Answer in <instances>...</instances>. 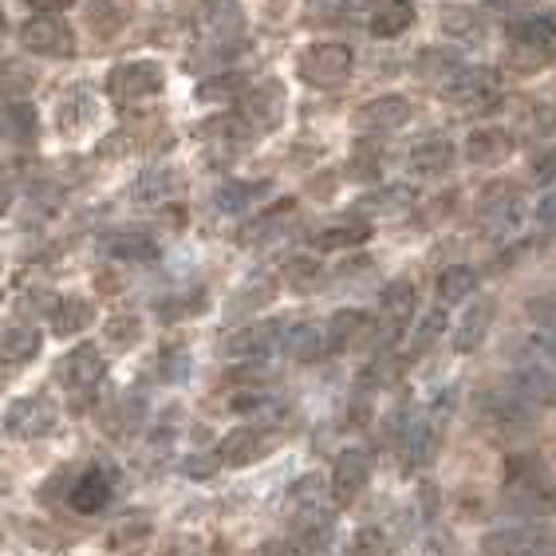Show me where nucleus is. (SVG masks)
Segmentation results:
<instances>
[{"label":"nucleus","instance_id":"1","mask_svg":"<svg viewBox=\"0 0 556 556\" xmlns=\"http://www.w3.org/2000/svg\"><path fill=\"white\" fill-rule=\"evenodd\" d=\"M502 497L529 525L556 517V473L533 450H517L502 462Z\"/></svg>","mask_w":556,"mask_h":556},{"label":"nucleus","instance_id":"48","mask_svg":"<svg viewBox=\"0 0 556 556\" xmlns=\"http://www.w3.org/2000/svg\"><path fill=\"white\" fill-rule=\"evenodd\" d=\"M28 4H33V12H36V16H55V12L72 9L75 0H28Z\"/></svg>","mask_w":556,"mask_h":556},{"label":"nucleus","instance_id":"28","mask_svg":"<svg viewBox=\"0 0 556 556\" xmlns=\"http://www.w3.org/2000/svg\"><path fill=\"white\" fill-rule=\"evenodd\" d=\"M478 285H482V277H478V268L473 265H450L439 277V285H434V292H439V308L462 304V300H473L478 296Z\"/></svg>","mask_w":556,"mask_h":556},{"label":"nucleus","instance_id":"33","mask_svg":"<svg viewBox=\"0 0 556 556\" xmlns=\"http://www.w3.org/2000/svg\"><path fill=\"white\" fill-rule=\"evenodd\" d=\"M0 139L12 142V147H24V142L36 139V111L28 103H9L0 108Z\"/></svg>","mask_w":556,"mask_h":556},{"label":"nucleus","instance_id":"19","mask_svg":"<svg viewBox=\"0 0 556 556\" xmlns=\"http://www.w3.org/2000/svg\"><path fill=\"white\" fill-rule=\"evenodd\" d=\"M96 115H99V103L87 87H72V91H64L60 108H55V123H60L64 135H84V130L96 123Z\"/></svg>","mask_w":556,"mask_h":556},{"label":"nucleus","instance_id":"11","mask_svg":"<svg viewBox=\"0 0 556 556\" xmlns=\"http://www.w3.org/2000/svg\"><path fill=\"white\" fill-rule=\"evenodd\" d=\"M482 415H485V422H490V427L509 430V434H525V430H533L536 407H533V403H525L514 387H509V391H485V395H482Z\"/></svg>","mask_w":556,"mask_h":556},{"label":"nucleus","instance_id":"16","mask_svg":"<svg viewBox=\"0 0 556 556\" xmlns=\"http://www.w3.org/2000/svg\"><path fill=\"white\" fill-rule=\"evenodd\" d=\"M268 450V434L257 427V422H245V427L229 430L217 446V462L222 466H249V462H257L261 454Z\"/></svg>","mask_w":556,"mask_h":556},{"label":"nucleus","instance_id":"39","mask_svg":"<svg viewBox=\"0 0 556 556\" xmlns=\"http://www.w3.org/2000/svg\"><path fill=\"white\" fill-rule=\"evenodd\" d=\"M446 328V308H430L422 320H418V328H410V340H407V355H403V364H410L415 355H422L430 348V343L439 340V332Z\"/></svg>","mask_w":556,"mask_h":556},{"label":"nucleus","instance_id":"47","mask_svg":"<svg viewBox=\"0 0 556 556\" xmlns=\"http://www.w3.org/2000/svg\"><path fill=\"white\" fill-rule=\"evenodd\" d=\"M533 182H541V186H553L556 182V147L545 150V154L533 162Z\"/></svg>","mask_w":556,"mask_h":556},{"label":"nucleus","instance_id":"5","mask_svg":"<svg viewBox=\"0 0 556 556\" xmlns=\"http://www.w3.org/2000/svg\"><path fill=\"white\" fill-rule=\"evenodd\" d=\"M442 99L458 103V108H473V111H490L497 99H502V75L493 67H470L462 64L458 72L450 75L442 84Z\"/></svg>","mask_w":556,"mask_h":556},{"label":"nucleus","instance_id":"13","mask_svg":"<svg viewBox=\"0 0 556 556\" xmlns=\"http://www.w3.org/2000/svg\"><path fill=\"white\" fill-rule=\"evenodd\" d=\"M237 115L253 127V135H261V130H273L280 118H285V87H280V84H261V87H253V91H245V96H241V111H237Z\"/></svg>","mask_w":556,"mask_h":556},{"label":"nucleus","instance_id":"24","mask_svg":"<svg viewBox=\"0 0 556 556\" xmlns=\"http://www.w3.org/2000/svg\"><path fill=\"white\" fill-rule=\"evenodd\" d=\"M450 162H454V142L446 135H430V139H422L407 154V170L430 178V174H446Z\"/></svg>","mask_w":556,"mask_h":556},{"label":"nucleus","instance_id":"2","mask_svg":"<svg viewBox=\"0 0 556 556\" xmlns=\"http://www.w3.org/2000/svg\"><path fill=\"white\" fill-rule=\"evenodd\" d=\"M509 387L533 407H556V343L529 332L509 364Z\"/></svg>","mask_w":556,"mask_h":556},{"label":"nucleus","instance_id":"3","mask_svg":"<svg viewBox=\"0 0 556 556\" xmlns=\"http://www.w3.org/2000/svg\"><path fill=\"white\" fill-rule=\"evenodd\" d=\"M410 316H415V285L410 280H391L383 289V300H379V324H375L371 336V352L367 359H379V355H391L395 343L407 336Z\"/></svg>","mask_w":556,"mask_h":556},{"label":"nucleus","instance_id":"10","mask_svg":"<svg viewBox=\"0 0 556 556\" xmlns=\"http://www.w3.org/2000/svg\"><path fill=\"white\" fill-rule=\"evenodd\" d=\"M108 91L118 103H135V99H147L154 91H162V64L154 60H130V64H118L108 75Z\"/></svg>","mask_w":556,"mask_h":556},{"label":"nucleus","instance_id":"41","mask_svg":"<svg viewBox=\"0 0 556 556\" xmlns=\"http://www.w3.org/2000/svg\"><path fill=\"white\" fill-rule=\"evenodd\" d=\"M130 193H135V202H139V205H162L174 193L170 170H147L139 182H135V190H130Z\"/></svg>","mask_w":556,"mask_h":556},{"label":"nucleus","instance_id":"40","mask_svg":"<svg viewBox=\"0 0 556 556\" xmlns=\"http://www.w3.org/2000/svg\"><path fill=\"white\" fill-rule=\"evenodd\" d=\"M36 87V72L24 60H9L0 67V96L12 99V103H24V96Z\"/></svg>","mask_w":556,"mask_h":556},{"label":"nucleus","instance_id":"36","mask_svg":"<svg viewBox=\"0 0 556 556\" xmlns=\"http://www.w3.org/2000/svg\"><path fill=\"white\" fill-rule=\"evenodd\" d=\"M439 28L450 36V40H458V43H478L485 36L482 16H478L473 9H442Z\"/></svg>","mask_w":556,"mask_h":556},{"label":"nucleus","instance_id":"42","mask_svg":"<svg viewBox=\"0 0 556 556\" xmlns=\"http://www.w3.org/2000/svg\"><path fill=\"white\" fill-rule=\"evenodd\" d=\"M462 60L454 52H442V48H430V52L418 55V75H427V79H439V84H446L450 75L458 72Z\"/></svg>","mask_w":556,"mask_h":556},{"label":"nucleus","instance_id":"45","mask_svg":"<svg viewBox=\"0 0 556 556\" xmlns=\"http://www.w3.org/2000/svg\"><path fill=\"white\" fill-rule=\"evenodd\" d=\"M229 99V96H245V75H217V79H205L202 84V99Z\"/></svg>","mask_w":556,"mask_h":556},{"label":"nucleus","instance_id":"9","mask_svg":"<svg viewBox=\"0 0 556 556\" xmlns=\"http://www.w3.org/2000/svg\"><path fill=\"white\" fill-rule=\"evenodd\" d=\"M60 427V407L48 395H28L16 399L4 415V430L12 439H48Z\"/></svg>","mask_w":556,"mask_h":556},{"label":"nucleus","instance_id":"38","mask_svg":"<svg viewBox=\"0 0 556 556\" xmlns=\"http://www.w3.org/2000/svg\"><path fill=\"white\" fill-rule=\"evenodd\" d=\"M40 352V332L36 328H9L0 332V364H24Z\"/></svg>","mask_w":556,"mask_h":556},{"label":"nucleus","instance_id":"25","mask_svg":"<svg viewBox=\"0 0 556 556\" xmlns=\"http://www.w3.org/2000/svg\"><path fill=\"white\" fill-rule=\"evenodd\" d=\"M415 24V4L410 0H379L371 9V21H367V28H371V36H379V40H395V36H403Z\"/></svg>","mask_w":556,"mask_h":556},{"label":"nucleus","instance_id":"29","mask_svg":"<svg viewBox=\"0 0 556 556\" xmlns=\"http://www.w3.org/2000/svg\"><path fill=\"white\" fill-rule=\"evenodd\" d=\"M265 193H273L268 178H261V182H225L214 193V210L217 214H245L249 205L261 202Z\"/></svg>","mask_w":556,"mask_h":556},{"label":"nucleus","instance_id":"51","mask_svg":"<svg viewBox=\"0 0 556 556\" xmlns=\"http://www.w3.org/2000/svg\"><path fill=\"white\" fill-rule=\"evenodd\" d=\"M553 556H556V553H553Z\"/></svg>","mask_w":556,"mask_h":556},{"label":"nucleus","instance_id":"20","mask_svg":"<svg viewBox=\"0 0 556 556\" xmlns=\"http://www.w3.org/2000/svg\"><path fill=\"white\" fill-rule=\"evenodd\" d=\"M505 33L517 48H529V52H553L556 48V21L545 12H529V16L509 24Z\"/></svg>","mask_w":556,"mask_h":556},{"label":"nucleus","instance_id":"43","mask_svg":"<svg viewBox=\"0 0 556 556\" xmlns=\"http://www.w3.org/2000/svg\"><path fill=\"white\" fill-rule=\"evenodd\" d=\"M348 556H391V541L379 529H359L348 545Z\"/></svg>","mask_w":556,"mask_h":556},{"label":"nucleus","instance_id":"30","mask_svg":"<svg viewBox=\"0 0 556 556\" xmlns=\"http://www.w3.org/2000/svg\"><path fill=\"white\" fill-rule=\"evenodd\" d=\"M91 320H96V308H91V300L84 296H64L60 304H55L52 312V332L64 340V336H79L84 328H91Z\"/></svg>","mask_w":556,"mask_h":556},{"label":"nucleus","instance_id":"21","mask_svg":"<svg viewBox=\"0 0 556 556\" xmlns=\"http://www.w3.org/2000/svg\"><path fill=\"white\" fill-rule=\"evenodd\" d=\"M509 154H514V135L502 127L473 130L470 142H466V159H470L473 166H497V162H505Z\"/></svg>","mask_w":556,"mask_h":556},{"label":"nucleus","instance_id":"50","mask_svg":"<svg viewBox=\"0 0 556 556\" xmlns=\"http://www.w3.org/2000/svg\"><path fill=\"white\" fill-rule=\"evenodd\" d=\"M4 24H9V21H4V9H0V36H4Z\"/></svg>","mask_w":556,"mask_h":556},{"label":"nucleus","instance_id":"22","mask_svg":"<svg viewBox=\"0 0 556 556\" xmlns=\"http://www.w3.org/2000/svg\"><path fill=\"white\" fill-rule=\"evenodd\" d=\"M371 328V316H367L364 308H340L328 316V324H324V340H328V352H343V348H352V343H359V336Z\"/></svg>","mask_w":556,"mask_h":556},{"label":"nucleus","instance_id":"14","mask_svg":"<svg viewBox=\"0 0 556 556\" xmlns=\"http://www.w3.org/2000/svg\"><path fill=\"white\" fill-rule=\"evenodd\" d=\"M410 103L403 96H379L371 103L355 111V127L367 130V135H391V130L407 127Z\"/></svg>","mask_w":556,"mask_h":556},{"label":"nucleus","instance_id":"37","mask_svg":"<svg viewBox=\"0 0 556 556\" xmlns=\"http://www.w3.org/2000/svg\"><path fill=\"white\" fill-rule=\"evenodd\" d=\"M367 225H328V229H320V233L308 237L312 249H320V253H340V249H355L367 241Z\"/></svg>","mask_w":556,"mask_h":556},{"label":"nucleus","instance_id":"6","mask_svg":"<svg viewBox=\"0 0 556 556\" xmlns=\"http://www.w3.org/2000/svg\"><path fill=\"white\" fill-rule=\"evenodd\" d=\"M108 375V359L99 352L96 343H79L64 355V367H60V383L72 395L75 407H87V399L96 395V387L103 383Z\"/></svg>","mask_w":556,"mask_h":556},{"label":"nucleus","instance_id":"31","mask_svg":"<svg viewBox=\"0 0 556 556\" xmlns=\"http://www.w3.org/2000/svg\"><path fill=\"white\" fill-rule=\"evenodd\" d=\"M415 205V186H383V190H371L359 198V214H403V210H410Z\"/></svg>","mask_w":556,"mask_h":556},{"label":"nucleus","instance_id":"49","mask_svg":"<svg viewBox=\"0 0 556 556\" xmlns=\"http://www.w3.org/2000/svg\"><path fill=\"white\" fill-rule=\"evenodd\" d=\"M9 202H12V190L4 182H0V214H4V210H9Z\"/></svg>","mask_w":556,"mask_h":556},{"label":"nucleus","instance_id":"23","mask_svg":"<svg viewBox=\"0 0 556 556\" xmlns=\"http://www.w3.org/2000/svg\"><path fill=\"white\" fill-rule=\"evenodd\" d=\"M490 324H493V300L490 296H473V304L462 312L458 328H454V348H458L462 355L473 352V348L485 340Z\"/></svg>","mask_w":556,"mask_h":556},{"label":"nucleus","instance_id":"12","mask_svg":"<svg viewBox=\"0 0 556 556\" xmlns=\"http://www.w3.org/2000/svg\"><path fill=\"white\" fill-rule=\"evenodd\" d=\"M289 343V332L285 324L268 320V324H249L241 332L229 340V359H241V364H261L268 355Z\"/></svg>","mask_w":556,"mask_h":556},{"label":"nucleus","instance_id":"44","mask_svg":"<svg viewBox=\"0 0 556 556\" xmlns=\"http://www.w3.org/2000/svg\"><path fill=\"white\" fill-rule=\"evenodd\" d=\"M139 336H142V320L135 316V312H118V316H111L108 320V340L118 343V348L135 343Z\"/></svg>","mask_w":556,"mask_h":556},{"label":"nucleus","instance_id":"18","mask_svg":"<svg viewBox=\"0 0 556 556\" xmlns=\"http://www.w3.org/2000/svg\"><path fill=\"white\" fill-rule=\"evenodd\" d=\"M442 422L439 418V410L434 415H427V418H418L415 427H410V434H407V470H422V466H430L434 462V454H439V446H442Z\"/></svg>","mask_w":556,"mask_h":556},{"label":"nucleus","instance_id":"17","mask_svg":"<svg viewBox=\"0 0 556 556\" xmlns=\"http://www.w3.org/2000/svg\"><path fill=\"white\" fill-rule=\"evenodd\" d=\"M529 210H525L521 193L517 190H505L497 202L485 205V229H490V237H497V241H509V237L521 233V225L529 222Z\"/></svg>","mask_w":556,"mask_h":556},{"label":"nucleus","instance_id":"4","mask_svg":"<svg viewBox=\"0 0 556 556\" xmlns=\"http://www.w3.org/2000/svg\"><path fill=\"white\" fill-rule=\"evenodd\" d=\"M355 67V52L352 43H340V40H324V43H312L304 48L296 60V72L304 84L312 87H340L348 84V75Z\"/></svg>","mask_w":556,"mask_h":556},{"label":"nucleus","instance_id":"35","mask_svg":"<svg viewBox=\"0 0 556 556\" xmlns=\"http://www.w3.org/2000/svg\"><path fill=\"white\" fill-rule=\"evenodd\" d=\"M202 24H205V33H214L225 40V36L241 33L245 16H241V4H237V0H202Z\"/></svg>","mask_w":556,"mask_h":556},{"label":"nucleus","instance_id":"15","mask_svg":"<svg viewBox=\"0 0 556 556\" xmlns=\"http://www.w3.org/2000/svg\"><path fill=\"white\" fill-rule=\"evenodd\" d=\"M371 482V458H367L364 450H343L340 458L332 466V493L336 502H355L359 493L367 490Z\"/></svg>","mask_w":556,"mask_h":556},{"label":"nucleus","instance_id":"7","mask_svg":"<svg viewBox=\"0 0 556 556\" xmlns=\"http://www.w3.org/2000/svg\"><path fill=\"white\" fill-rule=\"evenodd\" d=\"M556 536L541 525H505L482 541V556H553Z\"/></svg>","mask_w":556,"mask_h":556},{"label":"nucleus","instance_id":"46","mask_svg":"<svg viewBox=\"0 0 556 556\" xmlns=\"http://www.w3.org/2000/svg\"><path fill=\"white\" fill-rule=\"evenodd\" d=\"M533 225L536 229H545V233H556V182L548 186L533 205Z\"/></svg>","mask_w":556,"mask_h":556},{"label":"nucleus","instance_id":"26","mask_svg":"<svg viewBox=\"0 0 556 556\" xmlns=\"http://www.w3.org/2000/svg\"><path fill=\"white\" fill-rule=\"evenodd\" d=\"M108 253L123 265H147V261L159 257V241L147 229H118L108 241Z\"/></svg>","mask_w":556,"mask_h":556},{"label":"nucleus","instance_id":"8","mask_svg":"<svg viewBox=\"0 0 556 556\" xmlns=\"http://www.w3.org/2000/svg\"><path fill=\"white\" fill-rule=\"evenodd\" d=\"M24 52L43 55V60H67L75 55V28L64 16H28L21 24Z\"/></svg>","mask_w":556,"mask_h":556},{"label":"nucleus","instance_id":"34","mask_svg":"<svg viewBox=\"0 0 556 556\" xmlns=\"http://www.w3.org/2000/svg\"><path fill=\"white\" fill-rule=\"evenodd\" d=\"M289 352L296 364H320L328 359V340H324V324H304L289 332Z\"/></svg>","mask_w":556,"mask_h":556},{"label":"nucleus","instance_id":"32","mask_svg":"<svg viewBox=\"0 0 556 556\" xmlns=\"http://www.w3.org/2000/svg\"><path fill=\"white\" fill-rule=\"evenodd\" d=\"M296 217V202L292 198H285V202H277V205H268V210H261L257 217H253V225L245 229V245H253V241H268V237H277V233H285V225Z\"/></svg>","mask_w":556,"mask_h":556},{"label":"nucleus","instance_id":"27","mask_svg":"<svg viewBox=\"0 0 556 556\" xmlns=\"http://www.w3.org/2000/svg\"><path fill=\"white\" fill-rule=\"evenodd\" d=\"M111 473L103 470V466H96V470H87L79 482L72 485V505L79 509V514H99L103 505L111 502Z\"/></svg>","mask_w":556,"mask_h":556}]
</instances>
